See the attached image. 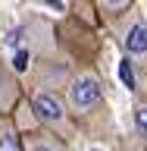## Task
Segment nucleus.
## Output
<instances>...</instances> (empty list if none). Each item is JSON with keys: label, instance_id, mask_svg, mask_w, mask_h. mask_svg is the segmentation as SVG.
<instances>
[{"label": "nucleus", "instance_id": "f257e3e1", "mask_svg": "<svg viewBox=\"0 0 147 151\" xmlns=\"http://www.w3.org/2000/svg\"><path fill=\"white\" fill-rule=\"evenodd\" d=\"M28 104H31V113H35L38 126L56 132L66 142L75 139V113H72V107H69L66 98H60L50 88H35L31 98H28Z\"/></svg>", "mask_w": 147, "mask_h": 151}, {"label": "nucleus", "instance_id": "f03ea898", "mask_svg": "<svg viewBox=\"0 0 147 151\" xmlns=\"http://www.w3.org/2000/svg\"><path fill=\"white\" fill-rule=\"evenodd\" d=\"M66 101L72 107L75 120H78V116H91L94 110H100V104H103V82L97 79V73H91V69L78 73L72 82H69Z\"/></svg>", "mask_w": 147, "mask_h": 151}, {"label": "nucleus", "instance_id": "7ed1b4c3", "mask_svg": "<svg viewBox=\"0 0 147 151\" xmlns=\"http://www.w3.org/2000/svg\"><path fill=\"white\" fill-rule=\"evenodd\" d=\"M119 22V44L131 63H147V19L135 9L122 13Z\"/></svg>", "mask_w": 147, "mask_h": 151}, {"label": "nucleus", "instance_id": "20e7f679", "mask_svg": "<svg viewBox=\"0 0 147 151\" xmlns=\"http://www.w3.org/2000/svg\"><path fill=\"white\" fill-rule=\"evenodd\" d=\"M22 145H25V151H66L69 142L60 139L56 132L44 129V126H38L31 132H22Z\"/></svg>", "mask_w": 147, "mask_h": 151}, {"label": "nucleus", "instance_id": "39448f33", "mask_svg": "<svg viewBox=\"0 0 147 151\" xmlns=\"http://www.w3.org/2000/svg\"><path fill=\"white\" fill-rule=\"evenodd\" d=\"M13 104H19V82H16V76L0 63V113H6Z\"/></svg>", "mask_w": 147, "mask_h": 151}, {"label": "nucleus", "instance_id": "423d86ee", "mask_svg": "<svg viewBox=\"0 0 147 151\" xmlns=\"http://www.w3.org/2000/svg\"><path fill=\"white\" fill-rule=\"evenodd\" d=\"M0 151H25L22 135L16 132V126H9L3 120H0Z\"/></svg>", "mask_w": 147, "mask_h": 151}, {"label": "nucleus", "instance_id": "0eeeda50", "mask_svg": "<svg viewBox=\"0 0 147 151\" xmlns=\"http://www.w3.org/2000/svg\"><path fill=\"white\" fill-rule=\"evenodd\" d=\"M94 3H97V9H100L103 16L119 19L122 13H129V9H131V3H135V0H94Z\"/></svg>", "mask_w": 147, "mask_h": 151}, {"label": "nucleus", "instance_id": "6e6552de", "mask_svg": "<svg viewBox=\"0 0 147 151\" xmlns=\"http://www.w3.org/2000/svg\"><path fill=\"white\" fill-rule=\"evenodd\" d=\"M135 126H138L141 135H147V104H138V107H135Z\"/></svg>", "mask_w": 147, "mask_h": 151}, {"label": "nucleus", "instance_id": "1a4fd4ad", "mask_svg": "<svg viewBox=\"0 0 147 151\" xmlns=\"http://www.w3.org/2000/svg\"><path fill=\"white\" fill-rule=\"evenodd\" d=\"M119 76H122V82H125L131 91H135V76H131V60H129V57L119 63Z\"/></svg>", "mask_w": 147, "mask_h": 151}]
</instances>
